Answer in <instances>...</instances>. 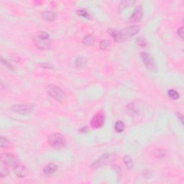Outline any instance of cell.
Masks as SVG:
<instances>
[{
	"label": "cell",
	"mask_w": 184,
	"mask_h": 184,
	"mask_svg": "<svg viewBox=\"0 0 184 184\" xmlns=\"http://www.w3.org/2000/svg\"><path fill=\"white\" fill-rule=\"evenodd\" d=\"M33 41L35 46L38 49L42 50H48L50 47L51 41L50 39V35L45 32H41L39 35H37L33 38Z\"/></svg>",
	"instance_id": "obj_1"
},
{
	"label": "cell",
	"mask_w": 184,
	"mask_h": 184,
	"mask_svg": "<svg viewBox=\"0 0 184 184\" xmlns=\"http://www.w3.org/2000/svg\"><path fill=\"white\" fill-rule=\"evenodd\" d=\"M47 142L49 145L53 148L60 149L65 147L66 139L65 137L59 133H54L49 136L47 138Z\"/></svg>",
	"instance_id": "obj_2"
},
{
	"label": "cell",
	"mask_w": 184,
	"mask_h": 184,
	"mask_svg": "<svg viewBox=\"0 0 184 184\" xmlns=\"http://www.w3.org/2000/svg\"><path fill=\"white\" fill-rule=\"evenodd\" d=\"M140 30V27L139 25H132L124 28L123 30H119V36H120V41L126 40L132 38L136 35Z\"/></svg>",
	"instance_id": "obj_3"
},
{
	"label": "cell",
	"mask_w": 184,
	"mask_h": 184,
	"mask_svg": "<svg viewBox=\"0 0 184 184\" xmlns=\"http://www.w3.org/2000/svg\"><path fill=\"white\" fill-rule=\"evenodd\" d=\"M47 91L51 97L58 102H63L66 99V95L61 89L54 84H50L47 87Z\"/></svg>",
	"instance_id": "obj_4"
},
{
	"label": "cell",
	"mask_w": 184,
	"mask_h": 184,
	"mask_svg": "<svg viewBox=\"0 0 184 184\" xmlns=\"http://www.w3.org/2000/svg\"><path fill=\"white\" fill-rule=\"evenodd\" d=\"M1 162L7 167H14L15 168L18 164V159L11 153H4L1 155Z\"/></svg>",
	"instance_id": "obj_5"
},
{
	"label": "cell",
	"mask_w": 184,
	"mask_h": 184,
	"mask_svg": "<svg viewBox=\"0 0 184 184\" xmlns=\"http://www.w3.org/2000/svg\"><path fill=\"white\" fill-rule=\"evenodd\" d=\"M105 121V116L102 112H99L92 118L90 125L94 129L100 128L104 125Z\"/></svg>",
	"instance_id": "obj_6"
},
{
	"label": "cell",
	"mask_w": 184,
	"mask_h": 184,
	"mask_svg": "<svg viewBox=\"0 0 184 184\" xmlns=\"http://www.w3.org/2000/svg\"><path fill=\"white\" fill-rule=\"evenodd\" d=\"M141 58H142V61H143L144 64L145 66L147 67L150 70H156V66L155 63L154 59L152 57L151 55L149 53H146V52H142L141 53Z\"/></svg>",
	"instance_id": "obj_7"
},
{
	"label": "cell",
	"mask_w": 184,
	"mask_h": 184,
	"mask_svg": "<svg viewBox=\"0 0 184 184\" xmlns=\"http://www.w3.org/2000/svg\"><path fill=\"white\" fill-rule=\"evenodd\" d=\"M11 109L13 112L19 114H28L30 113L32 111L31 107L25 104H16V105L12 106L11 107Z\"/></svg>",
	"instance_id": "obj_8"
},
{
	"label": "cell",
	"mask_w": 184,
	"mask_h": 184,
	"mask_svg": "<svg viewBox=\"0 0 184 184\" xmlns=\"http://www.w3.org/2000/svg\"><path fill=\"white\" fill-rule=\"evenodd\" d=\"M113 155H111L110 154H105L103 155L99 160L95 161L93 163V165H91L92 168H101L103 165H105L106 164L108 163L109 162H110L111 160V158Z\"/></svg>",
	"instance_id": "obj_9"
},
{
	"label": "cell",
	"mask_w": 184,
	"mask_h": 184,
	"mask_svg": "<svg viewBox=\"0 0 184 184\" xmlns=\"http://www.w3.org/2000/svg\"><path fill=\"white\" fill-rule=\"evenodd\" d=\"M142 15H143L142 8L141 6H139V7H137L135 10L134 12L132 14V15L130 17V20H129V22L130 23H135L139 22L142 19Z\"/></svg>",
	"instance_id": "obj_10"
},
{
	"label": "cell",
	"mask_w": 184,
	"mask_h": 184,
	"mask_svg": "<svg viewBox=\"0 0 184 184\" xmlns=\"http://www.w3.org/2000/svg\"><path fill=\"white\" fill-rule=\"evenodd\" d=\"M14 171H15V175L19 178H24L27 176L28 171L26 166L18 163L16 166L14 168Z\"/></svg>",
	"instance_id": "obj_11"
},
{
	"label": "cell",
	"mask_w": 184,
	"mask_h": 184,
	"mask_svg": "<svg viewBox=\"0 0 184 184\" xmlns=\"http://www.w3.org/2000/svg\"><path fill=\"white\" fill-rule=\"evenodd\" d=\"M57 165L55 163H49L43 168V173L46 176H50L57 171Z\"/></svg>",
	"instance_id": "obj_12"
},
{
	"label": "cell",
	"mask_w": 184,
	"mask_h": 184,
	"mask_svg": "<svg viewBox=\"0 0 184 184\" xmlns=\"http://www.w3.org/2000/svg\"><path fill=\"white\" fill-rule=\"evenodd\" d=\"M42 17L47 21H54L56 19V13L53 11H44L42 13Z\"/></svg>",
	"instance_id": "obj_13"
},
{
	"label": "cell",
	"mask_w": 184,
	"mask_h": 184,
	"mask_svg": "<svg viewBox=\"0 0 184 184\" xmlns=\"http://www.w3.org/2000/svg\"><path fill=\"white\" fill-rule=\"evenodd\" d=\"M83 43L86 46L93 45L95 42V38L93 35H88L84 37L82 40Z\"/></svg>",
	"instance_id": "obj_14"
},
{
	"label": "cell",
	"mask_w": 184,
	"mask_h": 184,
	"mask_svg": "<svg viewBox=\"0 0 184 184\" xmlns=\"http://www.w3.org/2000/svg\"><path fill=\"white\" fill-rule=\"evenodd\" d=\"M109 33L111 35L114 40L116 42H120V36H119V30H114V29H109Z\"/></svg>",
	"instance_id": "obj_15"
},
{
	"label": "cell",
	"mask_w": 184,
	"mask_h": 184,
	"mask_svg": "<svg viewBox=\"0 0 184 184\" xmlns=\"http://www.w3.org/2000/svg\"><path fill=\"white\" fill-rule=\"evenodd\" d=\"M134 4H135L134 1H122L119 3V9L120 11H122V10L126 9L127 7H131V6L133 5Z\"/></svg>",
	"instance_id": "obj_16"
},
{
	"label": "cell",
	"mask_w": 184,
	"mask_h": 184,
	"mask_svg": "<svg viewBox=\"0 0 184 184\" xmlns=\"http://www.w3.org/2000/svg\"><path fill=\"white\" fill-rule=\"evenodd\" d=\"M125 124H124V122H122V121H120V120L117 121L114 125L115 130H116V131L119 133L122 132L125 130Z\"/></svg>",
	"instance_id": "obj_17"
},
{
	"label": "cell",
	"mask_w": 184,
	"mask_h": 184,
	"mask_svg": "<svg viewBox=\"0 0 184 184\" xmlns=\"http://www.w3.org/2000/svg\"><path fill=\"white\" fill-rule=\"evenodd\" d=\"M124 163H125V166L127 167L128 169H132L133 166V162L132 160L131 159V158L129 155H125L123 158Z\"/></svg>",
	"instance_id": "obj_18"
},
{
	"label": "cell",
	"mask_w": 184,
	"mask_h": 184,
	"mask_svg": "<svg viewBox=\"0 0 184 184\" xmlns=\"http://www.w3.org/2000/svg\"><path fill=\"white\" fill-rule=\"evenodd\" d=\"M127 112H128L129 114H133V115L137 114V109H136L134 103H130L128 106H127Z\"/></svg>",
	"instance_id": "obj_19"
},
{
	"label": "cell",
	"mask_w": 184,
	"mask_h": 184,
	"mask_svg": "<svg viewBox=\"0 0 184 184\" xmlns=\"http://www.w3.org/2000/svg\"><path fill=\"white\" fill-rule=\"evenodd\" d=\"M168 96L172 99H178L179 98V96H180V95H179V93H178V91L174 89L168 90Z\"/></svg>",
	"instance_id": "obj_20"
},
{
	"label": "cell",
	"mask_w": 184,
	"mask_h": 184,
	"mask_svg": "<svg viewBox=\"0 0 184 184\" xmlns=\"http://www.w3.org/2000/svg\"><path fill=\"white\" fill-rule=\"evenodd\" d=\"M77 13L79 16L83 17L84 18H86V19H91V15H90V14L86 10H84V9L78 10Z\"/></svg>",
	"instance_id": "obj_21"
},
{
	"label": "cell",
	"mask_w": 184,
	"mask_h": 184,
	"mask_svg": "<svg viewBox=\"0 0 184 184\" xmlns=\"http://www.w3.org/2000/svg\"><path fill=\"white\" fill-rule=\"evenodd\" d=\"M9 174V170L7 168V166L2 163L1 166V169H0V176L1 177H4V176H7Z\"/></svg>",
	"instance_id": "obj_22"
},
{
	"label": "cell",
	"mask_w": 184,
	"mask_h": 184,
	"mask_svg": "<svg viewBox=\"0 0 184 184\" xmlns=\"http://www.w3.org/2000/svg\"><path fill=\"white\" fill-rule=\"evenodd\" d=\"M10 142L8 139L3 137H1L0 146H1V148H8V147H10Z\"/></svg>",
	"instance_id": "obj_23"
},
{
	"label": "cell",
	"mask_w": 184,
	"mask_h": 184,
	"mask_svg": "<svg viewBox=\"0 0 184 184\" xmlns=\"http://www.w3.org/2000/svg\"><path fill=\"white\" fill-rule=\"evenodd\" d=\"M109 45L110 43L107 40H103L101 41L100 44H99V47L102 50H107L109 47Z\"/></svg>",
	"instance_id": "obj_24"
},
{
	"label": "cell",
	"mask_w": 184,
	"mask_h": 184,
	"mask_svg": "<svg viewBox=\"0 0 184 184\" xmlns=\"http://www.w3.org/2000/svg\"><path fill=\"white\" fill-rule=\"evenodd\" d=\"M137 45L140 46V47H146L147 41L145 40L143 38H139L137 39Z\"/></svg>",
	"instance_id": "obj_25"
},
{
	"label": "cell",
	"mask_w": 184,
	"mask_h": 184,
	"mask_svg": "<svg viewBox=\"0 0 184 184\" xmlns=\"http://www.w3.org/2000/svg\"><path fill=\"white\" fill-rule=\"evenodd\" d=\"M86 63L85 60L83 58H79L77 60H76V65L77 66H81L84 65Z\"/></svg>",
	"instance_id": "obj_26"
},
{
	"label": "cell",
	"mask_w": 184,
	"mask_h": 184,
	"mask_svg": "<svg viewBox=\"0 0 184 184\" xmlns=\"http://www.w3.org/2000/svg\"><path fill=\"white\" fill-rule=\"evenodd\" d=\"M178 34L179 36L181 37V38L183 39V27H179L178 29V31H177Z\"/></svg>",
	"instance_id": "obj_27"
},
{
	"label": "cell",
	"mask_w": 184,
	"mask_h": 184,
	"mask_svg": "<svg viewBox=\"0 0 184 184\" xmlns=\"http://www.w3.org/2000/svg\"><path fill=\"white\" fill-rule=\"evenodd\" d=\"M41 66H42L43 67H44V68H52V66L50 65L49 63H43L41 64Z\"/></svg>",
	"instance_id": "obj_28"
},
{
	"label": "cell",
	"mask_w": 184,
	"mask_h": 184,
	"mask_svg": "<svg viewBox=\"0 0 184 184\" xmlns=\"http://www.w3.org/2000/svg\"><path fill=\"white\" fill-rule=\"evenodd\" d=\"M178 118H180V119H181V122H182V123H183V115H182L181 114H178Z\"/></svg>",
	"instance_id": "obj_29"
}]
</instances>
